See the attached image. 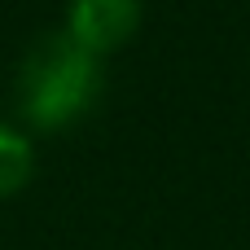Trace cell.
Instances as JSON below:
<instances>
[{
    "instance_id": "7a4b0ae2",
    "label": "cell",
    "mask_w": 250,
    "mask_h": 250,
    "mask_svg": "<svg viewBox=\"0 0 250 250\" xmlns=\"http://www.w3.org/2000/svg\"><path fill=\"white\" fill-rule=\"evenodd\" d=\"M145 0H70L66 9V35L88 48L92 57L123 48L141 26Z\"/></svg>"
},
{
    "instance_id": "3957f363",
    "label": "cell",
    "mask_w": 250,
    "mask_h": 250,
    "mask_svg": "<svg viewBox=\"0 0 250 250\" xmlns=\"http://www.w3.org/2000/svg\"><path fill=\"white\" fill-rule=\"evenodd\" d=\"M35 171V154H31V141L13 127L0 123V198L18 193Z\"/></svg>"
},
{
    "instance_id": "6da1fadb",
    "label": "cell",
    "mask_w": 250,
    "mask_h": 250,
    "mask_svg": "<svg viewBox=\"0 0 250 250\" xmlns=\"http://www.w3.org/2000/svg\"><path fill=\"white\" fill-rule=\"evenodd\" d=\"M18 114L40 127L57 132L92 110L101 97V62L79 48L66 31H44L18 62Z\"/></svg>"
}]
</instances>
